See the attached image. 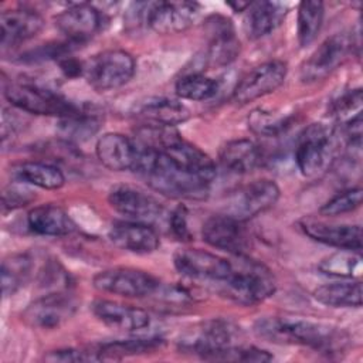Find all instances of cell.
Segmentation results:
<instances>
[{"label":"cell","instance_id":"3957f363","mask_svg":"<svg viewBox=\"0 0 363 363\" xmlns=\"http://www.w3.org/2000/svg\"><path fill=\"white\" fill-rule=\"evenodd\" d=\"M230 262L227 278L218 284L223 296L237 305L252 306L274 295L277 281L268 267L247 255H237V261Z\"/></svg>","mask_w":363,"mask_h":363},{"label":"cell","instance_id":"f546056e","mask_svg":"<svg viewBox=\"0 0 363 363\" xmlns=\"http://www.w3.org/2000/svg\"><path fill=\"white\" fill-rule=\"evenodd\" d=\"M313 298L330 308H360L362 306V282L350 279L343 282H330L318 286Z\"/></svg>","mask_w":363,"mask_h":363},{"label":"cell","instance_id":"e575fe53","mask_svg":"<svg viewBox=\"0 0 363 363\" xmlns=\"http://www.w3.org/2000/svg\"><path fill=\"white\" fill-rule=\"evenodd\" d=\"M318 269L329 277L356 279L362 275V257L360 252L350 250H340L333 252L318 264Z\"/></svg>","mask_w":363,"mask_h":363},{"label":"cell","instance_id":"7a4b0ae2","mask_svg":"<svg viewBox=\"0 0 363 363\" xmlns=\"http://www.w3.org/2000/svg\"><path fill=\"white\" fill-rule=\"evenodd\" d=\"M135 172L150 189L172 199L204 200L210 193V182L184 170L163 152L142 147Z\"/></svg>","mask_w":363,"mask_h":363},{"label":"cell","instance_id":"b9f144b4","mask_svg":"<svg viewBox=\"0 0 363 363\" xmlns=\"http://www.w3.org/2000/svg\"><path fill=\"white\" fill-rule=\"evenodd\" d=\"M17 182V180H16ZM24 183L17 182L14 184H10L3 191V208L4 210H14L18 207L26 206L33 200L31 191L23 186Z\"/></svg>","mask_w":363,"mask_h":363},{"label":"cell","instance_id":"ac0fdd59","mask_svg":"<svg viewBox=\"0 0 363 363\" xmlns=\"http://www.w3.org/2000/svg\"><path fill=\"white\" fill-rule=\"evenodd\" d=\"M98 160L112 172L136 170L142 147L138 142L118 132H108L98 138L95 145Z\"/></svg>","mask_w":363,"mask_h":363},{"label":"cell","instance_id":"5bb4252c","mask_svg":"<svg viewBox=\"0 0 363 363\" xmlns=\"http://www.w3.org/2000/svg\"><path fill=\"white\" fill-rule=\"evenodd\" d=\"M173 265L184 278L217 285L227 278L231 269L228 259L199 248L177 250L173 254Z\"/></svg>","mask_w":363,"mask_h":363},{"label":"cell","instance_id":"484cf974","mask_svg":"<svg viewBox=\"0 0 363 363\" xmlns=\"http://www.w3.org/2000/svg\"><path fill=\"white\" fill-rule=\"evenodd\" d=\"M135 115L145 123L174 128L176 125L183 123L190 118V111L179 99L167 96H152L142 101L136 106Z\"/></svg>","mask_w":363,"mask_h":363},{"label":"cell","instance_id":"d6986e66","mask_svg":"<svg viewBox=\"0 0 363 363\" xmlns=\"http://www.w3.org/2000/svg\"><path fill=\"white\" fill-rule=\"evenodd\" d=\"M55 27L67 41L79 45L88 41L101 27V13L86 3L72 4L54 17Z\"/></svg>","mask_w":363,"mask_h":363},{"label":"cell","instance_id":"52a82bcc","mask_svg":"<svg viewBox=\"0 0 363 363\" xmlns=\"http://www.w3.org/2000/svg\"><path fill=\"white\" fill-rule=\"evenodd\" d=\"M136 69L132 54L125 50H105L85 62L84 77L88 85L98 91L106 92L118 89L128 84Z\"/></svg>","mask_w":363,"mask_h":363},{"label":"cell","instance_id":"7bdbcfd3","mask_svg":"<svg viewBox=\"0 0 363 363\" xmlns=\"http://www.w3.org/2000/svg\"><path fill=\"white\" fill-rule=\"evenodd\" d=\"M169 228L172 234L180 240V241H190L191 240V233L189 230L187 224V210L184 206H177L167 218Z\"/></svg>","mask_w":363,"mask_h":363},{"label":"cell","instance_id":"f1b7e54d","mask_svg":"<svg viewBox=\"0 0 363 363\" xmlns=\"http://www.w3.org/2000/svg\"><path fill=\"white\" fill-rule=\"evenodd\" d=\"M11 174L17 182L44 190H57L65 184V176L57 166L38 160L17 163L13 166Z\"/></svg>","mask_w":363,"mask_h":363},{"label":"cell","instance_id":"4dcf8cb0","mask_svg":"<svg viewBox=\"0 0 363 363\" xmlns=\"http://www.w3.org/2000/svg\"><path fill=\"white\" fill-rule=\"evenodd\" d=\"M247 122L252 133L264 138H277L292 126L294 113L257 108L250 112Z\"/></svg>","mask_w":363,"mask_h":363},{"label":"cell","instance_id":"e0dca14e","mask_svg":"<svg viewBox=\"0 0 363 363\" xmlns=\"http://www.w3.org/2000/svg\"><path fill=\"white\" fill-rule=\"evenodd\" d=\"M204 31L208 38L204 61L208 67L230 65L240 55L241 44L230 18L213 14L207 17Z\"/></svg>","mask_w":363,"mask_h":363},{"label":"cell","instance_id":"4316f807","mask_svg":"<svg viewBox=\"0 0 363 363\" xmlns=\"http://www.w3.org/2000/svg\"><path fill=\"white\" fill-rule=\"evenodd\" d=\"M218 162L221 167L230 173L247 174L261 164L262 152L251 139H234L220 149Z\"/></svg>","mask_w":363,"mask_h":363},{"label":"cell","instance_id":"8d00e7d4","mask_svg":"<svg viewBox=\"0 0 363 363\" xmlns=\"http://www.w3.org/2000/svg\"><path fill=\"white\" fill-rule=\"evenodd\" d=\"M60 133L68 140H86L101 128V118L88 109H79L77 113L60 119Z\"/></svg>","mask_w":363,"mask_h":363},{"label":"cell","instance_id":"836d02e7","mask_svg":"<svg viewBox=\"0 0 363 363\" xmlns=\"http://www.w3.org/2000/svg\"><path fill=\"white\" fill-rule=\"evenodd\" d=\"M325 17L322 1H301L298 6L296 37L301 47H306L315 41L320 31Z\"/></svg>","mask_w":363,"mask_h":363},{"label":"cell","instance_id":"8fae6325","mask_svg":"<svg viewBox=\"0 0 363 363\" xmlns=\"http://www.w3.org/2000/svg\"><path fill=\"white\" fill-rule=\"evenodd\" d=\"M352 50V41L346 34H333L323 40L313 52L302 62L299 78L303 84H313L328 78Z\"/></svg>","mask_w":363,"mask_h":363},{"label":"cell","instance_id":"ffe728a7","mask_svg":"<svg viewBox=\"0 0 363 363\" xmlns=\"http://www.w3.org/2000/svg\"><path fill=\"white\" fill-rule=\"evenodd\" d=\"M299 227L309 238L318 242L356 252L362 250V227L359 224H336L303 218L299 221Z\"/></svg>","mask_w":363,"mask_h":363},{"label":"cell","instance_id":"4fadbf2b","mask_svg":"<svg viewBox=\"0 0 363 363\" xmlns=\"http://www.w3.org/2000/svg\"><path fill=\"white\" fill-rule=\"evenodd\" d=\"M288 74L286 62L271 60L254 67L235 85L233 101L238 105H247L255 99L277 91L285 81Z\"/></svg>","mask_w":363,"mask_h":363},{"label":"cell","instance_id":"74e56055","mask_svg":"<svg viewBox=\"0 0 363 363\" xmlns=\"http://www.w3.org/2000/svg\"><path fill=\"white\" fill-rule=\"evenodd\" d=\"M362 197H363V191L360 187H350L339 191L332 199H329L320 207L319 211L320 214L329 216V217L352 213L362 206Z\"/></svg>","mask_w":363,"mask_h":363},{"label":"cell","instance_id":"ee69618b","mask_svg":"<svg viewBox=\"0 0 363 363\" xmlns=\"http://www.w3.org/2000/svg\"><path fill=\"white\" fill-rule=\"evenodd\" d=\"M227 6H230L234 11H245L247 10V7L250 6V3H240V1H230V3H227Z\"/></svg>","mask_w":363,"mask_h":363},{"label":"cell","instance_id":"ba28073f","mask_svg":"<svg viewBox=\"0 0 363 363\" xmlns=\"http://www.w3.org/2000/svg\"><path fill=\"white\" fill-rule=\"evenodd\" d=\"M237 328L224 319H208L186 330L177 340V347L183 353L196 354L210 360L213 354L234 345Z\"/></svg>","mask_w":363,"mask_h":363},{"label":"cell","instance_id":"9a60e30c","mask_svg":"<svg viewBox=\"0 0 363 363\" xmlns=\"http://www.w3.org/2000/svg\"><path fill=\"white\" fill-rule=\"evenodd\" d=\"M201 237L208 245L235 257L247 255L251 247V235L245 221H240L223 213L211 216L204 221Z\"/></svg>","mask_w":363,"mask_h":363},{"label":"cell","instance_id":"44dd1931","mask_svg":"<svg viewBox=\"0 0 363 363\" xmlns=\"http://www.w3.org/2000/svg\"><path fill=\"white\" fill-rule=\"evenodd\" d=\"M108 238L115 247L132 254H150L160 245L159 234L150 224L130 220L113 223Z\"/></svg>","mask_w":363,"mask_h":363},{"label":"cell","instance_id":"1f68e13d","mask_svg":"<svg viewBox=\"0 0 363 363\" xmlns=\"http://www.w3.org/2000/svg\"><path fill=\"white\" fill-rule=\"evenodd\" d=\"M33 258L28 254H13L1 264V291L4 296L14 295L23 288L33 274Z\"/></svg>","mask_w":363,"mask_h":363},{"label":"cell","instance_id":"d4e9b609","mask_svg":"<svg viewBox=\"0 0 363 363\" xmlns=\"http://www.w3.org/2000/svg\"><path fill=\"white\" fill-rule=\"evenodd\" d=\"M27 227L31 233L44 237H64L75 231L77 225L69 214L57 204H41L27 214Z\"/></svg>","mask_w":363,"mask_h":363},{"label":"cell","instance_id":"6da1fadb","mask_svg":"<svg viewBox=\"0 0 363 363\" xmlns=\"http://www.w3.org/2000/svg\"><path fill=\"white\" fill-rule=\"evenodd\" d=\"M258 337L278 345H298L320 353H337L347 345V333L330 323L298 316H264L254 325Z\"/></svg>","mask_w":363,"mask_h":363},{"label":"cell","instance_id":"30bf717a","mask_svg":"<svg viewBox=\"0 0 363 363\" xmlns=\"http://www.w3.org/2000/svg\"><path fill=\"white\" fill-rule=\"evenodd\" d=\"M92 285L105 294L123 298H145L155 295L160 282L146 271L130 267H115L98 272L92 279Z\"/></svg>","mask_w":363,"mask_h":363},{"label":"cell","instance_id":"cb8c5ba5","mask_svg":"<svg viewBox=\"0 0 363 363\" xmlns=\"http://www.w3.org/2000/svg\"><path fill=\"white\" fill-rule=\"evenodd\" d=\"M157 152H163L180 167L210 183L216 177L217 170L213 159L200 147L184 140L180 133L173 140H170L162 150Z\"/></svg>","mask_w":363,"mask_h":363},{"label":"cell","instance_id":"d6a6232c","mask_svg":"<svg viewBox=\"0 0 363 363\" xmlns=\"http://www.w3.org/2000/svg\"><path fill=\"white\" fill-rule=\"evenodd\" d=\"M95 346L102 360H121L128 356L156 352L163 346V340L157 337H147V339L138 337V339H125V340L98 343Z\"/></svg>","mask_w":363,"mask_h":363},{"label":"cell","instance_id":"2e32d148","mask_svg":"<svg viewBox=\"0 0 363 363\" xmlns=\"http://www.w3.org/2000/svg\"><path fill=\"white\" fill-rule=\"evenodd\" d=\"M200 4L194 1L147 3L145 23L157 34H177L194 24Z\"/></svg>","mask_w":363,"mask_h":363},{"label":"cell","instance_id":"83f0119b","mask_svg":"<svg viewBox=\"0 0 363 363\" xmlns=\"http://www.w3.org/2000/svg\"><path fill=\"white\" fill-rule=\"evenodd\" d=\"M288 7L278 1L250 3L245 10L244 26L250 38L258 40L277 30L285 20Z\"/></svg>","mask_w":363,"mask_h":363},{"label":"cell","instance_id":"7c38bea8","mask_svg":"<svg viewBox=\"0 0 363 363\" xmlns=\"http://www.w3.org/2000/svg\"><path fill=\"white\" fill-rule=\"evenodd\" d=\"M109 206L126 220L152 224L163 217V206L152 194L130 184H116L108 193Z\"/></svg>","mask_w":363,"mask_h":363},{"label":"cell","instance_id":"8992f818","mask_svg":"<svg viewBox=\"0 0 363 363\" xmlns=\"http://www.w3.org/2000/svg\"><path fill=\"white\" fill-rule=\"evenodd\" d=\"M281 196L278 184L271 179H257L231 190L223 203V214L248 221L272 208Z\"/></svg>","mask_w":363,"mask_h":363},{"label":"cell","instance_id":"f35d334b","mask_svg":"<svg viewBox=\"0 0 363 363\" xmlns=\"http://www.w3.org/2000/svg\"><path fill=\"white\" fill-rule=\"evenodd\" d=\"M274 356L264 349L255 346L231 345L210 357L211 362H269Z\"/></svg>","mask_w":363,"mask_h":363},{"label":"cell","instance_id":"9c48e42d","mask_svg":"<svg viewBox=\"0 0 363 363\" xmlns=\"http://www.w3.org/2000/svg\"><path fill=\"white\" fill-rule=\"evenodd\" d=\"M77 308L78 301L68 289L47 292L26 306L21 320L34 329H57L74 316Z\"/></svg>","mask_w":363,"mask_h":363},{"label":"cell","instance_id":"ab89813d","mask_svg":"<svg viewBox=\"0 0 363 363\" xmlns=\"http://www.w3.org/2000/svg\"><path fill=\"white\" fill-rule=\"evenodd\" d=\"M332 116H335L342 123L350 118L362 113V89H349L339 95L329 108Z\"/></svg>","mask_w":363,"mask_h":363},{"label":"cell","instance_id":"7402d4cb","mask_svg":"<svg viewBox=\"0 0 363 363\" xmlns=\"http://www.w3.org/2000/svg\"><path fill=\"white\" fill-rule=\"evenodd\" d=\"M91 311L99 322L116 330L135 332L147 328L150 323L149 313L145 309L115 301L96 299L92 302Z\"/></svg>","mask_w":363,"mask_h":363},{"label":"cell","instance_id":"5b68a950","mask_svg":"<svg viewBox=\"0 0 363 363\" xmlns=\"http://www.w3.org/2000/svg\"><path fill=\"white\" fill-rule=\"evenodd\" d=\"M6 99L20 111L57 116L58 119L77 113L81 106L75 105L61 94L30 82H11L4 86Z\"/></svg>","mask_w":363,"mask_h":363},{"label":"cell","instance_id":"60d3db41","mask_svg":"<svg viewBox=\"0 0 363 363\" xmlns=\"http://www.w3.org/2000/svg\"><path fill=\"white\" fill-rule=\"evenodd\" d=\"M44 360L47 362H102L101 354L96 346L88 347H64L51 350L44 354Z\"/></svg>","mask_w":363,"mask_h":363},{"label":"cell","instance_id":"d590c367","mask_svg":"<svg viewBox=\"0 0 363 363\" xmlns=\"http://www.w3.org/2000/svg\"><path fill=\"white\" fill-rule=\"evenodd\" d=\"M220 88L218 79L201 72H190L177 79L174 91L180 99L207 101L213 98Z\"/></svg>","mask_w":363,"mask_h":363},{"label":"cell","instance_id":"277c9868","mask_svg":"<svg viewBox=\"0 0 363 363\" xmlns=\"http://www.w3.org/2000/svg\"><path fill=\"white\" fill-rule=\"evenodd\" d=\"M337 147V132L325 123H311L298 138L295 147L296 167L305 177L323 173L332 163Z\"/></svg>","mask_w":363,"mask_h":363},{"label":"cell","instance_id":"603a6c76","mask_svg":"<svg viewBox=\"0 0 363 363\" xmlns=\"http://www.w3.org/2000/svg\"><path fill=\"white\" fill-rule=\"evenodd\" d=\"M44 27L43 17L34 10L11 9L0 14L1 47H16L27 40L34 38Z\"/></svg>","mask_w":363,"mask_h":363}]
</instances>
